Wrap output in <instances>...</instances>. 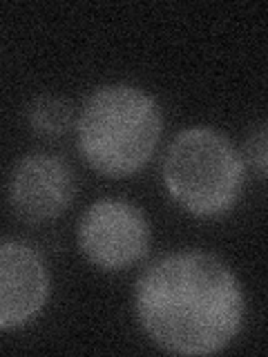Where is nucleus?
Listing matches in <instances>:
<instances>
[{
	"mask_svg": "<svg viewBox=\"0 0 268 357\" xmlns=\"http://www.w3.org/2000/svg\"><path fill=\"white\" fill-rule=\"evenodd\" d=\"M143 331L174 355L223 351L244 321V293L230 268L201 250L172 252L143 271L134 290Z\"/></svg>",
	"mask_w": 268,
	"mask_h": 357,
	"instance_id": "nucleus-1",
	"label": "nucleus"
},
{
	"mask_svg": "<svg viewBox=\"0 0 268 357\" xmlns=\"http://www.w3.org/2000/svg\"><path fill=\"white\" fill-rule=\"evenodd\" d=\"M163 132L156 100L134 85H105L85 100L78 116V150L105 176H128L152 159Z\"/></svg>",
	"mask_w": 268,
	"mask_h": 357,
	"instance_id": "nucleus-2",
	"label": "nucleus"
},
{
	"mask_svg": "<svg viewBox=\"0 0 268 357\" xmlns=\"http://www.w3.org/2000/svg\"><path fill=\"white\" fill-rule=\"evenodd\" d=\"M244 159L237 148L212 128L177 134L163 159V181L177 204L197 217H221L244 188Z\"/></svg>",
	"mask_w": 268,
	"mask_h": 357,
	"instance_id": "nucleus-3",
	"label": "nucleus"
},
{
	"mask_svg": "<svg viewBox=\"0 0 268 357\" xmlns=\"http://www.w3.org/2000/svg\"><path fill=\"white\" fill-rule=\"evenodd\" d=\"M78 245L100 271H123L141 261L150 245V226L143 212L119 199H100L78 223Z\"/></svg>",
	"mask_w": 268,
	"mask_h": 357,
	"instance_id": "nucleus-4",
	"label": "nucleus"
},
{
	"mask_svg": "<svg viewBox=\"0 0 268 357\" xmlns=\"http://www.w3.org/2000/svg\"><path fill=\"white\" fill-rule=\"evenodd\" d=\"M76 178L61 156L34 152L22 156L9 176V204L18 219L45 223L72 206Z\"/></svg>",
	"mask_w": 268,
	"mask_h": 357,
	"instance_id": "nucleus-5",
	"label": "nucleus"
},
{
	"mask_svg": "<svg viewBox=\"0 0 268 357\" xmlns=\"http://www.w3.org/2000/svg\"><path fill=\"white\" fill-rule=\"evenodd\" d=\"M50 297V273L27 243L0 241V331L29 324Z\"/></svg>",
	"mask_w": 268,
	"mask_h": 357,
	"instance_id": "nucleus-6",
	"label": "nucleus"
},
{
	"mask_svg": "<svg viewBox=\"0 0 268 357\" xmlns=\"http://www.w3.org/2000/svg\"><path fill=\"white\" fill-rule=\"evenodd\" d=\"M29 123L43 137H61L72 126V107L61 96H38L29 107Z\"/></svg>",
	"mask_w": 268,
	"mask_h": 357,
	"instance_id": "nucleus-7",
	"label": "nucleus"
},
{
	"mask_svg": "<svg viewBox=\"0 0 268 357\" xmlns=\"http://www.w3.org/2000/svg\"><path fill=\"white\" fill-rule=\"evenodd\" d=\"M248 152H251V161L257 165V172L264 178L266 176V128L264 126L257 130V134L251 139Z\"/></svg>",
	"mask_w": 268,
	"mask_h": 357,
	"instance_id": "nucleus-8",
	"label": "nucleus"
}]
</instances>
